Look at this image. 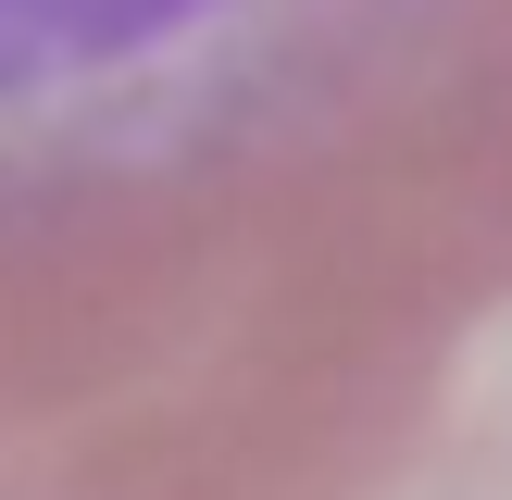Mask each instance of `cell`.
I'll return each instance as SVG.
<instances>
[{"instance_id":"obj_1","label":"cell","mask_w":512,"mask_h":500,"mask_svg":"<svg viewBox=\"0 0 512 500\" xmlns=\"http://www.w3.org/2000/svg\"><path fill=\"white\" fill-rule=\"evenodd\" d=\"M463 0H0V188L200 175L388 88Z\"/></svg>"}]
</instances>
